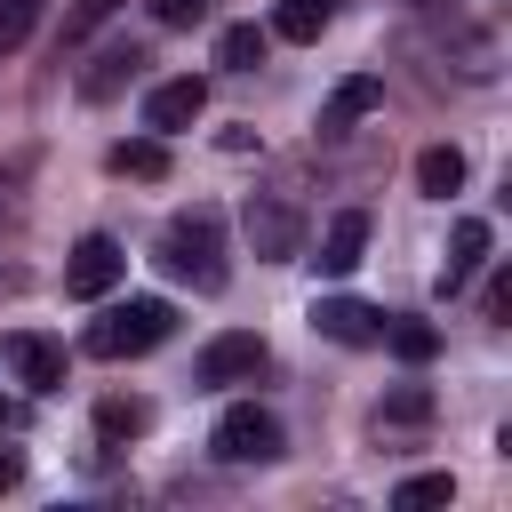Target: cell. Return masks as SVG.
<instances>
[{"instance_id": "6da1fadb", "label": "cell", "mask_w": 512, "mask_h": 512, "mask_svg": "<svg viewBox=\"0 0 512 512\" xmlns=\"http://www.w3.org/2000/svg\"><path fill=\"white\" fill-rule=\"evenodd\" d=\"M168 280H184V288H200V296H216L224 288V216L216 208H192V216H168V232H160V256H152Z\"/></svg>"}, {"instance_id": "7a4b0ae2", "label": "cell", "mask_w": 512, "mask_h": 512, "mask_svg": "<svg viewBox=\"0 0 512 512\" xmlns=\"http://www.w3.org/2000/svg\"><path fill=\"white\" fill-rule=\"evenodd\" d=\"M168 328H176L168 296H128V304H112V312L88 328V352H96V360H136V352L168 344Z\"/></svg>"}, {"instance_id": "3957f363", "label": "cell", "mask_w": 512, "mask_h": 512, "mask_svg": "<svg viewBox=\"0 0 512 512\" xmlns=\"http://www.w3.org/2000/svg\"><path fill=\"white\" fill-rule=\"evenodd\" d=\"M208 448H216L224 464H272V456H280V416H272V408H256V400H240V408H224V416H216Z\"/></svg>"}, {"instance_id": "277c9868", "label": "cell", "mask_w": 512, "mask_h": 512, "mask_svg": "<svg viewBox=\"0 0 512 512\" xmlns=\"http://www.w3.org/2000/svg\"><path fill=\"white\" fill-rule=\"evenodd\" d=\"M120 272H128V248L112 232H88L64 264V296H104V288H120Z\"/></svg>"}, {"instance_id": "5b68a950", "label": "cell", "mask_w": 512, "mask_h": 512, "mask_svg": "<svg viewBox=\"0 0 512 512\" xmlns=\"http://www.w3.org/2000/svg\"><path fill=\"white\" fill-rule=\"evenodd\" d=\"M0 360L16 368V384H24V392H56V384H64V344H56V336H40V328L0 336Z\"/></svg>"}, {"instance_id": "8992f818", "label": "cell", "mask_w": 512, "mask_h": 512, "mask_svg": "<svg viewBox=\"0 0 512 512\" xmlns=\"http://www.w3.org/2000/svg\"><path fill=\"white\" fill-rule=\"evenodd\" d=\"M312 328H320L328 344H352V352H360V344H384V312L360 304V296H320V304H312Z\"/></svg>"}, {"instance_id": "52a82bcc", "label": "cell", "mask_w": 512, "mask_h": 512, "mask_svg": "<svg viewBox=\"0 0 512 512\" xmlns=\"http://www.w3.org/2000/svg\"><path fill=\"white\" fill-rule=\"evenodd\" d=\"M264 336L256 328H232V336H216L208 352H200V384H248V376H264Z\"/></svg>"}, {"instance_id": "ba28073f", "label": "cell", "mask_w": 512, "mask_h": 512, "mask_svg": "<svg viewBox=\"0 0 512 512\" xmlns=\"http://www.w3.org/2000/svg\"><path fill=\"white\" fill-rule=\"evenodd\" d=\"M200 112H208V80H192V72H184V80H160V88L144 96V128H152V136H176V128H192Z\"/></svg>"}, {"instance_id": "9c48e42d", "label": "cell", "mask_w": 512, "mask_h": 512, "mask_svg": "<svg viewBox=\"0 0 512 512\" xmlns=\"http://www.w3.org/2000/svg\"><path fill=\"white\" fill-rule=\"evenodd\" d=\"M360 256H368V216L360 208H344V216H328V232H320V280H352L360 272Z\"/></svg>"}, {"instance_id": "30bf717a", "label": "cell", "mask_w": 512, "mask_h": 512, "mask_svg": "<svg viewBox=\"0 0 512 512\" xmlns=\"http://www.w3.org/2000/svg\"><path fill=\"white\" fill-rule=\"evenodd\" d=\"M248 240H256V256H264V264H280V256H296L304 224H296V208H288V200H248Z\"/></svg>"}, {"instance_id": "8fae6325", "label": "cell", "mask_w": 512, "mask_h": 512, "mask_svg": "<svg viewBox=\"0 0 512 512\" xmlns=\"http://www.w3.org/2000/svg\"><path fill=\"white\" fill-rule=\"evenodd\" d=\"M488 240H496V232H488V216H464V224H456L448 264H440V288H448V296H456V288H472V272L488 264Z\"/></svg>"}, {"instance_id": "7c38bea8", "label": "cell", "mask_w": 512, "mask_h": 512, "mask_svg": "<svg viewBox=\"0 0 512 512\" xmlns=\"http://www.w3.org/2000/svg\"><path fill=\"white\" fill-rule=\"evenodd\" d=\"M136 64H144V48H136V40H112V48H104V56H96V64L80 72V96H88V104L120 96V88L136 80Z\"/></svg>"}, {"instance_id": "4fadbf2b", "label": "cell", "mask_w": 512, "mask_h": 512, "mask_svg": "<svg viewBox=\"0 0 512 512\" xmlns=\"http://www.w3.org/2000/svg\"><path fill=\"white\" fill-rule=\"evenodd\" d=\"M104 168H112V176H144V184H152V176H168V136H120V144L104 152Z\"/></svg>"}, {"instance_id": "5bb4252c", "label": "cell", "mask_w": 512, "mask_h": 512, "mask_svg": "<svg viewBox=\"0 0 512 512\" xmlns=\"http://www.w3.org/2000/svg\"><path fill=\"white\" fill-rule=\"evenodd\" d=\"M384 104V80L376 72H352V80H336V96H328V128H352L360 112H376Z\"/></svg>"}, {"instance_id": "9a60e30c", "label": "cell", "mask_w": 512, "mask_h": 512, "mask_svg": "<svg viewBox=\"0 0 512 512\" xmlns=\"http://www.w3.org/2000/svg\"><path fill=\"white\" fill-rule=\"evenodd\" d=\"M328 16H336V0H280V8H272V32H280V40H320Z\"/></svg>"}, {"instance_id": "2e32d148", "label": "cell", "mask_w": 512, "mask_h": 512, "mask_svg": "<svg viewBox=\"0 0 512 512\" xmlns=\"http://www.w3.org/2000/svg\"><path fill=\"white\" fill-rule=\"evenodd\" d=\"M416 184H424L432 200H448V192L464 184V152H456V144H432V152H416Z\"/></svg>"}, {"instance_id": "e0dca14e", "label": "cell", "mask_w": 512, "mask_h": 512, "mask_svg": "<svg viewBox=\"0 0 512 512\" xmlns=\"http://www.w3.org/2000/svg\"><path fill=\"white\" fill-rule=\"evenodd\" d=\"M216 64H224V72H256V64H264V32H256V24H224V32H216Z\"/></svg>"}, {"instance_id": "ac0fdd59", "label": "cell", "mask_w": 512, "mask_h": 512, "mask_svg": "<svg viewBox=\"0 0 512 512\" xmlns=\"http://www.w3.org/2000/svg\"><path fill=\"white\" fill-rule=\"evenodd\" d=\"M384 344H392L408 368H424V360L440 352V328H432V320H384Z\"/></svg>"}, {"instance_id": "d6986e66", "label": "cell", "mask_w": 512, "mask_h": 512, "mask_svg": "<svg viewBox=\"0 0 512 512\" xmlns=\"http://www.w3.org/2000/svg\"><path fill=\"white\" fill-rule=\"evenodd\" d=\"M96 432H104V440H136V432H152V408L112 392V400H96Z\"/></svg>"}, {"instance_id": "ffe728a7", "label": "cell", "mask_w": 512, "mask_h": 512, "mask_svg": "<svg viewBox=\"0 0 512 512\" xmlns=\"http://www.w3.org/2000/svg\"><path fill=\"white\" fill-rule=\"evenodd\" d=\"M456 496V480L448 472H416V480H400L392 488V512H432V504H448Z\"/></svg>"}, {"instance_id": "44dd1931", "label": "cell", "mask_w": 512, "mask_h": 512, "mask_svg": "<svg viewBox=\"0 0 512 512\" xmlns=\"http://www.w3.org/2000/svg\"><path fill=\"white\" fill-rule=\"evenodd\" d=\"M40 16H48V0H0V56H8V48H24Z\"/></svg>"}, {"instance_id": "7402d4cb", "label": "cell", "mask_w": 512, "mask_h": 512, "mask_svg": "<svg viewBox=\"0 0 512 512\" xmlns=\"http://www.w3.org/2000/svg\"><path fill=\"white\" fill-rule=\"evenodd\" d=\"M432 416V392L424 384H400V392H384V408H376V424H424Z\"/></svg>"}, {"instance_id": "603a6c76", "label": "cell", "mask_w": 512, "mask_h": 512, "mask_svg": "<svg viewBox=\"0 0 512 512\" xmlns=\"http://www.w3.org/2000/svg\"><path fill=\"white\" fill-rule=\"evenodd\" d=\"M144 8H152V24H160V32H184V24H200V16H208V0H144Z\"/></svg>"}, {"instance_id": "cb8c5ba5", "label": "cell", "mask_w": 512, "mask_h": 512, "mask_svg": "<svg viewBox=\"0 0 512 512\" xmlns=\"http://www.w3.org/2000/svg\"><path fill=\"white\" fill-rule=\"evenodd\" d=\"M112 8H120V0H80V8L64 16V40H80V32H96V24L112 16Z\"/></svg>"}]
</instances>
